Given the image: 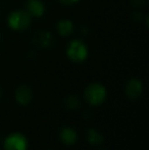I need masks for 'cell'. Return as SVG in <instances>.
Here are the masks:
<instances>
[{
	"label": "cell",
	"instance_id": "cell-6",
	"mask_svg": "<svg viewBox=\"0 0 149 150\" xmlns=\"http://www.w3.org/2000/svg\"><path fill=\"white\" fill-rule=\"evenodd\" d=\"M26 11L34 18H40L45 11V6L40 0H28L26 4Z\"/></svg>",
	"mask_w": 149,
	"mask_h": 150
},
{
	"label": "cell",
	"instance_id": "cell-4",
	"mask_svg": "<svg viewBox=\"0 0 149 150\" xmlns=\"http://www.w3.org/2000/svg\"><path fill=\"white\" fill-rule=\"evenodd\" d=\"M28 141L20 133L10 134L4 141V150H27Z\"/></svg>",
	"mask_w": 149,
	"mask_h": 150
},
{
	"label": "cell",
	"instance_id": "cell-7",
	"mask_svg": "<svg viewBox=\"0 0 149 150\" xmlns=\"http://www.w3.org/2000/svg\"><path fill=\"white\" fill-rule=\"evenodd\" d=\"M32 96H33L32 90L27 85L20 86L16 91V101L22 105L29 104L31 99H32Z\"/></svg>",
	"mask_w": 149,
	"mask_h": 150
},
{
	"label": "cell",
	"instance_id": "cell-5",
	"mask_svg": "<svg viewBox=\"0 0 149 150\" xmlns=\"http://www.w3.org/2000/svg\"><path fill=\"white\" fill-rule=\"evenodd\" d=\"M142 91H143V86H142L141 81L138 79H131L127 84L126 87V94L130 99H137L141 96Z\"/></svg>",
	"mask_w": 149,
	"mask_h": 150
},
{
	"label": "cell",
	"instance_id": "cell-3",
	"mask_svg": "<svg viewBox=\"0 0 149 150\" xmlns=\"http://www.w3.org/2000/svg\"><path fill=\"white\" fill-rule=\"evenodd\" d=\"M66 55L74 62H82L87 58L88 49L83 41L74 40L68 45L66 48Z\"/></svg>",
	"mask_w": 149,
	"mask_h": 150
},
{
	"label": "cell",
	"instance_id": "cell-1",
	"mask_svg": "<svg viewBox=\"0 0 149 150\" xmlns=\"http://www.w3.org/2000/svg\"><path fill=\"white\" fill-rule=\"evenodd\" d=\"M8 25L16 31H24L31 26L32 16L26 10H16L8 16Z\"/></svg>",
	"mask_w": 149,
	"mask_h": 150
},
{
	"label": "cell",
	"instance_id": "cell-2",
	"mask_svg": "<svg viewBox=\"0 0 149 150\" xmlns=\"http://www.w3.org/2000/svg\"><path fill=\"white\" fill-rule=\"evenodd\" d=\"M85 98L91 105H100L106 98V89L99 83H92L86 88Z\"/></svg>",
	"mask_w": 149,
	"mask_h": 150
},
{
	"label": "cell",
	"instance_id": "cell-12",
	"mask_svg": "<svg viewBox=\"0 0 149 150\" xmlns=\"http://www.w3.org/2000/svg\"><path fill=\"white\" fill-rule=\"evenodd\" d=\"M66 105L71 109H76L80 106V100L75 95H70L66 99Z\"/></svg>",
	"mask_w": 149,
	"mask_h": 150
},
{
	"label": "cell",
	"instance_id": "cell-9",
	"mask_svg": "<svg viewBox=\"0 0 149 150\" xmlns=\"http://www.w3.org/2000/svg\"><path fill=\"white\" fill-rule=\"evenodd\" d=\"M35 41L43 47H50L54 43V38L48 32H41V33H38Z\"/></svg>",
	"mask_w": 149,
	"mask_h": 150
},
{
	"label": "cell",
	"instance_id": "cell-15",
	"mask_svg": "<svg viewBox=\"0 0 149 150\" xmlns=\"http://www.w3.org/2000/svg\"><path fill=\"white\" fill-rule=\"evenodd\" d=\"M1 94H2V91H1V89H0V97H1Z\"/></svg>",
	"mask_w": 149,
	"mask_h": 150
},
{
	"label": "cell",
	"instance_id": "cell-10",
	"mask_svg": "<svg viewBox=\"0 0 149 150\" xmlns=\"http://www.w3.org/2000/svg\"><path fill=\"white\" fill-rule=\"evenodd\" d=\"M57 31L61 36H68L74 31V25L68 20H61L57 24Z\"/></svg>",
	"mask_w": 149,
	"mask_h": 150
},
{
	"label": "cell",
	"instance_id": "cell-13",
	"mask_svg": "<svg viewBox=\"0 0 149 150\" xmlns=\"http://www.w3.org/2000/svg\"><path fill=\"white\" fill-rule=\"evenodd\" d=\"M132 3L134 4L135 6H144L146 3H147V0H132Z\"/></svg>",
	"mask_w": 149,
	"mask_h": 150
},
{
	"label": "cell",
	"instance_id": "cell-11",
	"mask_svg": "<svg viewBox=\"0 0 149 150\" xmlns=\"http://www.w3.org/2000/svg\"><path fill=\"white\" fill-rule=\"evenodd\" d=\"M88 141H89L90 144L94 145V146H97V145H100L102 142H103V136L98 132L95 129H89L88 131Z\"/></svg>",
	"mask_w": 149,
	"mask_h": 150
},
{
	"label": "cell",
	"instance_id": "cell-8",
	"mask_svg": "<svg viewBox=\"0 0 149 150\" xmlns=\"http://www.w3.org/2000/svg\"><path fill=\"white\" fill-rule=\"evenodd\" d=\"M59 139L64 145H73L77 141V133L72 128H64L59 133Z\"/></svg>",
	"mask_w": 149,
	"mask_h": 150
},
{
	"label": "cell",
	"instance_id": "cell-14",
	"mask_svg": "<svg viewBox=\"0 0 149 150\" xmlns=\"http://www.w3.org/2000/svg\"><path fill=\"white\" fill-rule=\"evenodd\" d=\"M59 1L62 2V3H64V4H73V3L78 2L79 0H59Z\"/></svg>",
	"mask_w": 149,
	"mask_h": 150
}]
</instances>
